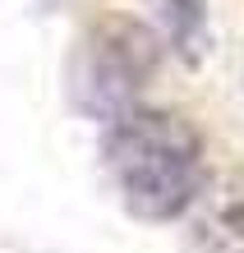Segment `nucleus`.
<instances>
[{
  "label": "nucleus",
  "mask_w": 244,
  "mask_h": 253,
  "mask_svg": "<svg viewBox=\"0 0 244 253\" xmlns=\"http://www.w3.org/2000/svg\"><path fill=\"white\" fill-rule=\"evenodd\" d=\"M101 157L125 212L139 221H175L203 189V138L175 111H125L106 125Z\"/></svg>",
  "instance_id": "1"
},
{
  "label": "nucleus",
  "mask_w": 244,
  "mask_h": 253,
  "mask_svg": "<svg viewBox=\"0 0 244 253\" xmlns=\"http://www.w3.org/2000/svg\"><path fill=\"white\" fill-rule=\"evenodd\" d=\"M147 69V46L143 33H129V28H106L83 46L79 74H74V87H79V101L88 111H101L106 120H120L125 111H134L139 101V79Z\"/></svg>",
  "instance_id": "2"
},
{
  "label": "nucleus",
  "mask_w": 244,
  "mask_h": 253,
  "mask_svg": "<svg viewBox=\"0 0 244 253\" xmlns=\"http://www.w3.org/2000/svg\"><path fill=\"white\" fill-rule=\"evenodd\" d=\"M166 19H171L175 51L185 60H198L207 46V0H166Z\"/></svg>",
  "instance_id": "3"
}]
</instances>
